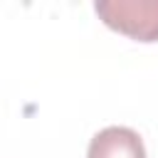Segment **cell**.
Instances as JSON below:
<instances>
[{
    "label": "cell",
    "mask_w": 158,
    "mask_h": 158,
    "mask_svg": "<svg viewBox=\"0 0 158 158\" xmlns=\"http://www.w3.org/2000/svg\"><path fill=\"white\" fill-rule=\"evenodd\" d=\"M86 158H146V148L133 128L106 126L91 138Z\"/></svg>",
    "instance_id": "cell-2"
},
{
    "label": "cell",
    "mask_w": 158,
    "mask_h": 158,
    "mask_svg": "<svg viewBox=\"0 0 158 158\" xmlns=\"http://www.w3.org/2000/svg\"><path fill=\"white\" fill-rule=\"evenodd\" d=\"M94 10L104 25L131 40H158V0H101Z\"/></svg>",
    "instance_id": "cell-1"
}]
</instances>
